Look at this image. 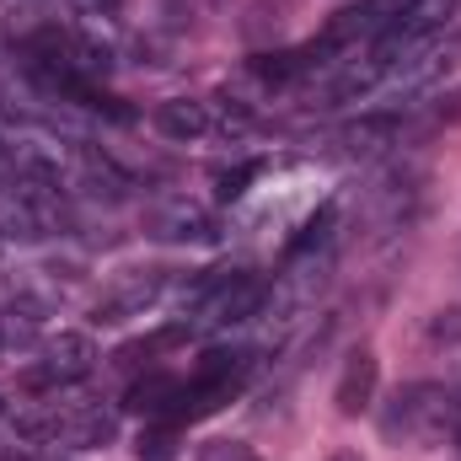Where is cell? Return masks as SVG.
Listing matches in <instances>:
<instances>
[{"label": "cell", "instance_id": "1", "mask_svg": "<svg viewBox=\"0 0 461 461\" xmlns=\"http://www.w3.org/2000/svg\"><path fill=\"white\" fill-rule=\"evenodd\" d=\"M263 301H268V285H263L258 274H210V279H199V290L188 295L194 328H236V322L258 317Z\"/></svg>", "mask_w": 461, "mask_h": 461}, {"label": "cell", "instance_id": "2", "mask_svg": "<svg viewBox=\"0 0 461 461\" xmlns=\"http://www.w3.org/2000/svg\"><path fill=\"white\" fill-rule=\"evenodd\" d=\"M97 370V344L86 333H59L38 348V359L22 370V386L27 392H59V386H76Z\"/></svg>", "mask_w": 461, "mask_h": 461}, {"label": "cell", "instance_id": "3", "mask_svg": "<svg viewBox=\"0 0 461 461\" xmlns=\"http://www.w3.org/2000/svg\"><path fill=\"white\" fill-rule=\"evenodd\" d=\"M440 429H451V392L446 386H408V392H397V408L386 413V435L392 440H435Z\"/></svg>", "mask_w": 461, "mask_h": 461}, {"label": "cell", "instance_id": "4", "mask_svg": "<svg viewBox=\"0 0 461 461\" xmlns=\"http://www.w3.org/2000/svg\"><path fill=\"white\" fill-rule=\"evenodd\" d=\"M54 446H70V451H92V446H108L118 435V419L103 402H86V408H70V413H54L49 424H38Z\"/></svg>", "mask_w": 461, "mask_h": 461}, {"label": "cell", "instance_id": "5", "mask_svg": "<svg viewBox=\"0 0 461 461\" xmlns=\"http://www.w3.org/2000/svg\"><path fill=\"white\" fill-rule=\"evenodd\" d=\"M150 236H161V241H215V221L188 199H167V204L150 210Z\"/></svg>", "mask_w": 461, "mask_h": 461}, {"label": "cell", "instance_id": "6", "mask_svg": "<svg viewBox=\"0 0 461 461\" xmlns=\"http://www.w3.org/2000/svg\"><path fill=\"white\" fill-rule=\"evenodd\" d=\"M375 381H381V365H375V354L370 348H354L344 365V375H339V392H333V402H339V413L354 419V413H365L370 402H375Z\"/></svg>", "mask_w": 461, "mask_h": 461}, {"label": "cell", "instance_id": "7", "mask_svg": "<svg viewBox=\"0 0 461 461\" xmlns=\"http://www.w3.org/2000/svg\"><path fill=\"white\" fill-rule=\"evenodd\" d=\"M177 397H183V381L177 375H145V381H134L129 386V413H140V419H172L177 413Z\"/></svg>", "mask_w": 461, "mask_h": 461}, {"label": "cell", "instance_id": "8", "mask_svg": "<svg viewBox=\"0 0 461 461\" xmlns=\"http://www.w3.org/2000/svg\"><path fill=\"white\" fill-rule=\"evenodd\" d=\"M156 129H161L167 140L188 145V140H199V134L210 129V113H204V103H194V97H167V103L156 108Z\"/></svg>", "mask_w": 461, "mask_h": 461}, {"label": "cell", "instance_id": "9", "mask_svg": "<svg viewBox=\"0 0 461 461\" xmlns=\"http://www.w3.org/2000/svg\"><path fill=\"white\" fill-rule=\"evenodd\" d=\"M156 290H161V279H134L129 290H118L113 301L97 306V322H129L134 312H145V306L156 301Z\"/></svg>", "mask_w": 461, "mask_h": 461}, {"label": "cell", "instance_id": "10", "mask_svg": "<svg viewBox=\"0 0 461 461\" xmlns=\"http://www.w3.org/2000/svg\"><path fill=\"white\" fill-rule=\"evenodd\" d=\"M333 221H339V210H333V204H322V210L306 221V230L290 241V258H306L312 247H328V236H333Z\"/></svg>", "mask_w": 461, "mask_h": 461}, {"label": "cell", "instance_id": "11", "mask_svg": "<svg viewBox=\"0 0 461 461\" xmlns=\"http://www.w3.org/2000/svg\"><path fill=\"white\" fill-rule=\"evenodd\" d=\"M172 456H177V424L161 419L140 435V461H172Z\"/></svg>", "mask_w": 461, "mask_h": 461}, {"label": "cell", "instance_id": "12", "mask_svg": "<svg viewBox=\"0 0 461 461\" xmlns=\"http://www.w3.org/2000/svg\"><path fill=\"white\" fill-rule=\"evenodd\" d=\"M258 172H263V161H241V167H230V172L215 177V194H221V199H241V194H247V183H252Z\"/></svg>", "mask_w": 461, "mask_h": 461}, {"label": "cell", "instance_id": "13", "mask_svg": "<svg viewBox=\"0 0 461 461\" xmlns=\"http://www.w3.org/2000/svg\"><path fill=\"white\" fill-rule=\"evenodd\" d=\"M199 461H258V451H252V446H241V440H210Z\"/></svg>", "mask_w": 461, "mask_h": 461}, {"label": "cell", "instance_id": "14", "mask_svg": "<svg viewBox=\"0 0 461 461\" xmlns=\"http://www.w3.org/2000/svg\"><path fill=\"white\" fill-rule=\"evenodd\" d=\"M451 435H456V446H461V392L451 397Z\"/></svg>", "mask_w": 461, "mask_h": 461}, {"label": "cell", "instance_id": "15", "mask_svg": "<svg viewBox=\"0 0 461 461\" xmlns=\"http://www.w3.org/2000/svg\"><path fill=\"white\" fill-rule=\"evenodd\" d=\"M333 461H359V456H354V451H333Z\"/></svg>", "mask_w": 461, "mask_h": 461}, {"label": "cell", "instance_id": "16", "mask_svg": "<svg viewBox=\"0 0 461 461\" xmlns=\"http://www.w3.org/2000/svg\"><path fill=\"white\" fill-rule=\"evenodd\" d=\"M43 461H59V456H43Z\"/></svg>", "mask_w": 461, "mask_h": 461}]
</instances>
